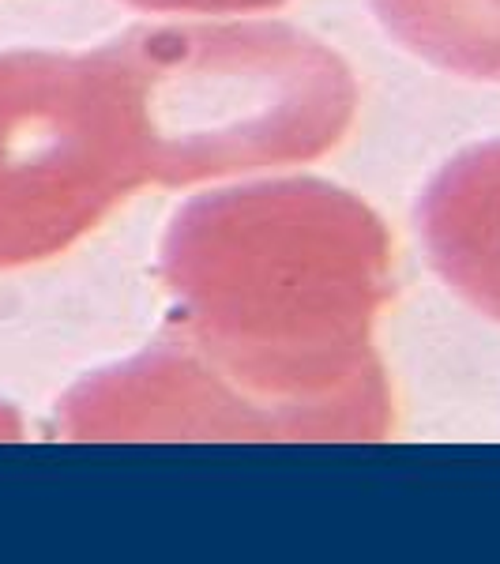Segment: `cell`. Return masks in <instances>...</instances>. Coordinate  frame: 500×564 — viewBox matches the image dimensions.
<instances>
[{"label":"cell","mask_w":500,"mask_h":564,"mask_svg":"<svg viewBox=\"0 0 500 564\" xmlns=\"http://www.w3.org/2000/svg\"><path fill=\"white\" fill-rule=\"evenodd\" d=\"M0 437H4V429H0Z\"/></svg>","instance_id":"1"}]
</instances>
